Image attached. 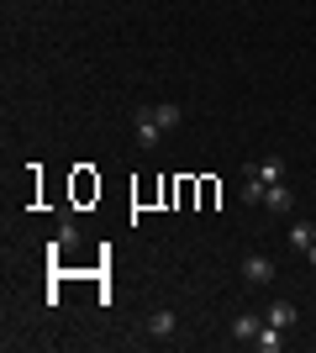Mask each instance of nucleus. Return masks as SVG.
I'll return each instance as SVG.
<instances>
[{"label":"nucleus","mask_w":316,"mask_h":353,"mask_svg":"<svg viewBox=\"0 0 316 353\" xmlns=\"http://www.w3.org/2000/svg\"><path fill=\"white\" fill-rule=\"evenodd\" d=\"M132 127H137V143H143V148H158V143H164V127H158V117H153V105H137Z\"/></svg>","instance_id":"f257e3e1"},{"label":"nucleus","mask_w":316,"mask_h":353,"mask_svg":"<svg viewBox=\"0 0 316 353\" xmlns=\"http://www.w3.org/2000/svg\"><path fill=\"white\" fill-rule=\"evenodd\" d=\"M143 332H148L153 343H169L174 332H180V316H174L169 306H158V311H148V327H143Z\"/></svg>","instance_id":"f03ea898"},{"label":"nucleus","mask_w":316,"mask_h":353,"mask_svg":"<svg viewBox=\"0 0 316 353\" xmlns=\"http://www.w3.org/2000/svg\"><path fill=\"white\" fill-rule=\"evenodd\" d=\"M264 211H269V216H290V211H295V190H290L285 179L264 190Z\"/></svg>","instance_id":"7ed1b4c3"},{"label":"nucleus","mask_w":316,"mask_h":353,"mask_svg":"<svg viewBox=\"0 0 316 353\" xmlns=\"http://www.w3.org/2000/svg\"><path fill=\"white\" fill-rule=\"evenodd\" d=\"M242 174H258L264 185H280V179H285V159H280V153H269V159H253V163H242Z\"/></svg>","instance_id":"20e7f679"},{"label":"nucleus","mask_w":316,"mask_h":353,"mask_svg":"<svg viewBox=\"0 0 316 353\" xmlns=\"http://www.w3.org/2000/svg\"><path fill=\"white\" fill-rule=\"evenodd\" d=\"M242 280L248 285H269L274 280V259L269 253H248V259H242Z\"/></svg>","instance_id":"39448f33"},{"label":"nucleus","mask_w":316,"mask_h":353,"mask_svg":"<svg viewBox=\"0 0 316 353\" xmlns=\"http://www.w3.org/2000/svg\"><path fill=\"white\" fill-rule=\"evenodd\" d=\"M258 327H264V316H258V311H238V316H232V338H238V343H248V348H253Z\"/></svg>","instance_id":"423d86ee"},{"label":"nucleus","mask_w":316,"mask_h":353,"mask_svg":"<svg viewBox=\"0 0 316 353\" xmlns=\"http://www.w3.org/2000/svg\"><path fill=\"white\" fill-rule=\"evenodd\" d=\"M253 348L258 353H280V348H285V327H269V322H264V327H258V338H253Z\"/></svg>","instance_id":"0eeeda50"},{"label":"nucleus","mask_w":316,"mask_h":353,"mask_svg":"<svg viewBox=\"0 0 316 353\" xmlns=\"http://www.w3.org/2000/svg\"><path fill=\"white\" fill-rule=\"evenodd\" d=\"M264 322L269 327H295V306H290V301H269V306H264Z\"/></svg>","instance_id":"6e6552de"},{"label":"nucleus","mask_w":316,"mask_h":353,"mask_svg":"<svg viewBox=\"0 0 316 353\" xmlns=\"http://www.w3.org/2000/svg\"><path fill=\"white\" fill-rule=\"evenodd\" d=\"M264 190H269V185L258 174H242V206H264Z\"/></svg>","instance_id":"1a4fd4ad"},{"label":"nucleus","mask_w":316,"mask_h":353,"mask_svg":"<svg viewBox=\"0 0 316 353\" xmlns=\"http://www.w3.org/2000/svg\"><path fill=\"white\" fill-rule=\"evenodd\" d=\"M290 243H295V248H311V243H316V221H290Z\"/></svg>","instance_id":"9d476101"},{"label":"nucleus","mask_w":316,"mask_h":353,"mask_svg":"<svg viewBox=\"0 0 316 353\" xmlns=\"http://www.w3.org/2000/svg\"><path fill=\"white\" fill-rule=\"evenodd\" d=\"M63 248H79V227H74V216H63V227H59V243H53V253H63Z\"/></svg>","instance_id":"9b49d317"},{"label":"nucleus","mask_w":316,"mask_h":353,"mask_svg":"<svg viewBox=\"0 0 316 353\" xmlns=\"http://www.w3.org/2000/svg\"><path fill=\"white\" fill-rule=\"evenodd\" d=\"M153 117H158V127L169 132V127H180V105H174V101H164V105H153Z\"/></svg>","instance_id":"f8f14e48"},{"label":"nucleus","mask_w":316,"mask_h":353,"mask_svg":"<svg viewBox=\"0 0 316 353\" xmlns=\"http://www.w3.org/2000/svg\"><path fill=\"white\" fill-rule=\"evenodd\" d=\"M306 264H311V269H316V243H311V248H306Z\"/></svg>","instance_id":"ddd939ff"}]
</instances>
